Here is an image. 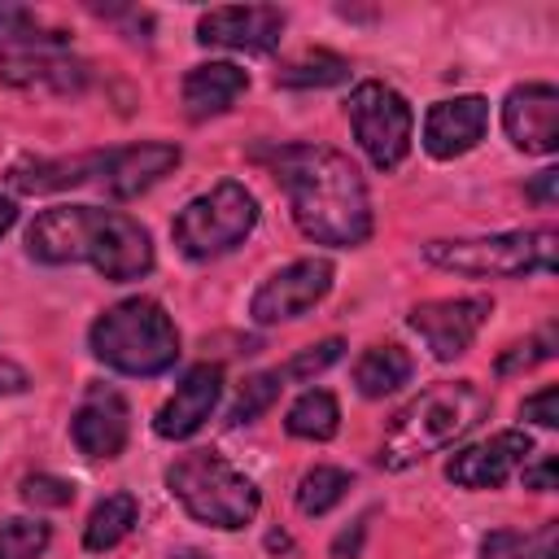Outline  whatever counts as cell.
<instances>
[{"instance_id": "cell-10", "label": "cell", "mask_w": 559, "mask_h": 559, "mask_svg": "<svg viewBox=\"0 0 559 559\" xmlns=\"http://www.w3.org/2000/svg\"><path fill=\"white\" fill-rule=\"evenodd\" d=\"M489 310H493L489 297H441V301L415 306L406 323L428 341L432 358L450 362V358H459V354L476 341V332L485 328Z\"/></svg>"}, {"instance_id": "cell-5", "label": "cell", "mask_w": 559, "mask_h": 559, "mask_svg": "<svg viewBox=\"0 0 559 559\" xmlns=\"http://www.w3.org/2000/svg\"><path fill=\"white\" fill-rule=\"evenodd\" d=\"M166 489L179 507L210 528H245L258 515V485L214 450L179 454L166 467Z\"/></svg>"}, {"instance_id": "cell-16", "label": "cell", "mask_w": 559, "mask_h": 559, "mask_svg": "<svg viewBox=\"0 0 559 559\" xmlns=\"http://www.w3.org/2000/svg\"><path fill=\"white\" fill-rule=\"evenodd\" d=\"M218 393H223V367H218V362H197V367L175 384V393L162 402V411H157V419H153V432L166 437V441L192 437V432L210 419V411L218 406Z\"/></svg>"}, {"instance_id": "cell-8", "label": "cell", "mask_w": 559, "mask_h": 559, "mask_svg": "<svg viewBox=\"0 0 559 559\" xmlns=\"http://www.w3.org/2000/svg\"><path fill=\"white\" fill-rule=\"evenodd\" d=\"M349 109V122H354V135L362 144V153L371 157V166L380 170H393L406 162L411 153V135H415V114L406 105V96L389 83H358L345 100Z\"/></svg>"}, {"instance_id": "cell-32", "label": "cell", "mask_w": 559, "mask_h": 559, "mask_svg": "<svg viewBox=\"0 0 559 559\" xmlns=\"http://www.w3.org/2000/svg\"><path fill=\"white\" fill-rule=\"evenodd\" d=\"M550 354H555V332L546 328V332H537L533 341L515 345V354H507L498 367H502V371H515V367H533V362H542V358H550Z\"/></svg>"}, {"instance_id": "cell-12", "label": "cell", "mask_w": 559, "mask_h": 559, "mask_svg": "<svg viewBox=\"0 0 559 559\" xmlns=\"http://www.w3.org/2000/svg\"><path fill=\"white\" fill-rule=\"evenodd\" d=\"M502 131L524 153L559 148V92L550 83H520L502 100Z\"/></svg>"}, {"instance_id": "cell-27", "label": "cell", "mask_w": 559, "mask_h": 559, "mask_svg": "<svg viewBox=\"0 0 559 559\" xmlns=\"http://www.w3.org/2000/svg\"><path fill=\"white\" fill-rule=\"evenodd\" d=\"M345 74H349V66H345L336 52H306V57L288 61V66L275 74V83H280V87H332V83H341Z\"/></svg>"}, {"instance_id": "cell-29", "label": "cell", "mask_w": 559, "mask_h": 559, "mask_svg": "<svg viewBox=\"0 0 559 559\" xmlns=\"http://www.w3.org/2000/svg\"><path fill=\"white\" fill-rule=\"evenodd\" d=\"M280 389H284V376H280V371H258V376H249L227 419H231V424H249V419H258V415L280 397Z\"/></svg>"}, {"instance_id": "cell-34", "label": "cell", "mask_w": 559, "mask_h": 559, "mask_svg": "<svg viewBox=\"0 0 559 559\" xmlns=\"http://www.w3.org/2000/svg\"><path fill=\"white\" fill-rule=\"evenodd\" d=\"M524 489H555V459L550 454H537V463H524Z\"/></svg>"}, {"instance_id": "cell-31", "label": "cell", "mask_w": 559, "mask_h": 559, "mask_svg": "<svg viewBox=\"0 0 559 559\" xmlns=\"http://www.w3.org/2000/svg\"><path fill=\"white\" fill-rule=\"evenodd\" d=\"M22 498H26L31 507H66V502H74V485L61 480V476L35 472V476L22 480Z\"/></svg>"}, {"instance_id": "cell-2", "label": "cell", "mask_w": 559, "mask_h": 559, "mask_svg": "<svg viewBox=\"0 0 559 559\" xmlns=\"http://www.w3.org/2000/svg\"><path fill=\"white\" fill-rule=\"evenodd\" d=\"M26 253L48 266L87 262L109 284H127L153 271V240L148 231L122 210L96 205H52L26 231Z\"/></svg>"}, {"instance_id": "cell-28", "label": "cell", "mask_w": 559, "mask_h": 559, "mask_svg": "<svg viewBox=\"0 0 559 559\" xmlns=\"http://www.w3.org/2000/svg\"><path fill=\"white\" fill-rule=\"evenodd\" d=\"M48 542H52V528L44 520L13 515L0 524V559H44Z\"/></svg>"}, {"instance_id": "cell-26", "label": "cell", "mask_w": 559, "mask_h": 559, "mask_svg": "<svg viewBox=\"0 0 559 559\" xmlns=\"http://www.w3.org/2000/svg\"><path fill=\"white\" fill-rule=\"evenodd\" d=\"M345 493H349V472L319 463L297 480V511L301 515H328L336 502H345Z\"/></svg>"}, {"instance_id": "cell-1", "label": "cell", "mask_w": 559, "mask_h": 559, "mask_svg": "<svg viewBox=\"0 0 559 559\" xmlns=\"http://www.w3.org/2000/svg\"><path fill=\"white\" fill-rule=\"evenodd\" d=\"M275 179L288 192L297 227L314 245L349 249L371 236V201L358 166L323 144H280L266 153Z\"/></svg>"}, {"instance_id": "cell-6", "label": "cell", "mask_w": 559, "mask_h": 559, "mask_svg": "<svg viewBox=\"0 0 559 559\" xmlns=\"http://www.w3.org/2000/svg\"><path fill=\"white\" fill-rule=\"evenodd\" d=\"M559 236L550 227L537 231H502V236H472V240H428L424 258L454 275L476 280H520V275H550L555 271Z\"/></svg>"}, {"instance_id": "cell-33", "label": "cell", "mask_w": 559, "mask_h": 559, "mask_svg": "<svg viewBox=\"0 0 559 559\" xmlns=\"http://www.w3.org/2000/svg\"><path fill=\"white\" fill-rule=\"evenodd\" d=\"M555 402H559V389H555V384L537 389L533 397H524V419H533V424H542V428H555V424H559Z\"/></svg>"}, {"instance_id": "cell-23", "label": "cell", "mask_w": 559, "mask_h": 559, "mask_svg": "<svg viewBox=\"0 0 559 559\" xmlns=\"http://www.w3.org/2000/svg\"><path fill=\"white\" fill-rule=\"evenodd\" d=\"M284 428L293 437H306V441H332L336 428H341V406L328 389H306L293 406H288V419Z\"/></svg>"}, {"instance_id": "cell-21", "label": "cell", "mask_w": 559, "mask_h": 559, "mask_svg": "<svg viewBox=\"0 0 559 559\" xmlns=\"http://www.w3.org/2000/svg\"><path fill=\"white\" fill-rule=\"evenodd\" d=\"M411 371H415L411 354H406L402 345L389 341V345H371V349L358 358V367H354V384H358L362 397H384V393L402 389V384L411 380Z\"/></svg>"}, {"instance_id": "cell-11", "label": "cell", "mask_w": 559, "mask_h": 559, "mask_svg": "<svg viewBox=\"0 0 559 559\" xmlns=\"http://www.w3.org/2000/svg\"><path fill=\"white\" fill-rule=\"evenodd\" d=\"M284 9L275 4H227L210 9L197 22V39L214 48H236V52H266L284 35Z\"/></svg>"}, {"instance_id": "cell-19", "label": "cell", "mask_w": 559, "mask_h": 559, "mask_svg": "<svg viewBox=\"0 0 559 559\" xmlns=\"http://www.w3.org/2000/svg\"><path fill=\"white\" fill-rule=\"evenodd\" d=\"M249 87V74L231 61H205L183 74V109L192 122H205L214 114H227L231 100Z\"/></svg>"}, {"instance_id": "cell-37", "label": "cell", "mask_w": 559, "mask_h": 559, "mask_svg": "<svg viewBox=\"0 0 559 559\" xmlns=\"http://www.w3.org/2000/svg\"><path fill=\"white\" fill-rule=\"evenodd\" d=\"M170 559H205L201 550H179V555H170Z\"/></svg>"}, {"instance_id": "cell-36", "label": "cell", "mask_w": 559, "mask_h": 559, "mask_svg": "<svg viewBox=\"0 0 559 559\" xmlns=\"http://www.w3.org/2000/svg\"><path fill=\"white\" fill-rule=\"evenodd\" d=\"M13 223H17V205H13L9 197H0V236H4Z\"/></svg>"}, {"instance_id": "cell-35", "label": "cell", "mask_w": 559, "mask_h": 559, "mask_svg": "<svg viewBox=\"0 0 559 559\" xmlns=\"http://www.w3.org/2000/svg\"><path fill=\"white\" fill-rule=\"evenodd\" d=\"M528 197L537 201V205H555V197H559V170H542L533 183H528Z\"/></svg>"}, {"instance_id": "cell-4", "label": "cell", "mask_w": 559, "mask_h": 559, "mask_svg": "<svg viewBox=\"0 0 559 559\" xmlns=\"http://www.w3.org/2000/svg\"><path fill=\"white\" fill-rule=\"evenodd\" d=\"M87 341L92 354L122 376H162L179 358V332L153 297H127L109 306L96 314Z\"/></svg>"}, {"instance_id": "cell-17", "label": "cell", "mask_w": 559, "mask_h": 559, "mask_svg": "<svg viewBox=\"0 0 559 559\" xmlns=\"http://www.w3.org/2000/svg\"><path fill=\"white\" fill-rule=\"evenodd\" d=\"M489 122V105L480 96H454V100H437L424 118V148L437 162H454L463 153H472L485 135Z\"/></svg>"}, {"instance_id": "cell-14", "label": "cell", "mask_w": 559, "mask_h": 559, "mask_svg": "<svg viewBox=\"0 0 559 559\" xmlns=\"http://www.w3.org/2000/svg\"><path fill=\"white\" fill-rule=\"evenodd\" d=\"M528 454H533V437L524 428H507L489 441H476V445L459 450L445 463V476L459 489H498L520 463H528Z\"/></svg>"}, {"instance_id": "cell-13", "label": "cell", "mask_w": 559, "mask_h": 559, "mask_svg": "<svg viewBox=\"0 0 559 559\" xmlns=\"http://www.w3.org/2000/svg\"><path fill=\"white\" fill-rule=\"evenodd\" d=\"M131 432V411L122 402L118 389L109 384H92L70 419V437L87 459H118Z\"/></svg>"}, {"instance_id": "cell-24", "label": "cell", "mask_w": 559, "mask_h": 559, "mask_svg": "<svg viewBox=\"0 0 559 559\" xmlns=\"http://www.w3.org/2000/svg\"><path fill=\"white\" fill-rule=\"evenodd\" d=\"M555 546H559V524L546 520L533 533H520V528L489 533L480 542V559H555Z\"/></svg>"}, {"instance_id": "cell-18", "label": "cell", "mask_w": 559, "mask_h": 559, "mask_svg": "<svg viewBox=\"0 0 559 559\" xmlns=\"http://www.w3.org/2000/svg\"><path fill=\"white\" fill-rule=\"evenodd\" d=\"M179 166V148L175 144H162V140H148V144H131V148H114V153H100V188L109 197H140L144 188H153L162 175H170Z\"/></svg>"}, {"instance_id": "cell-15", "label": "cell", "mask_w": 559, "mask_h": 559, "mask_svg": "<svg viewBox=\"0 0 559 559\" xmlns=\"http://www.w3.org/2000/svg\"><path fill=\"white\" fill-rule=\"evenodd\" d=\"M0 83L70 96L87 83V66L66 48H0Z\"/></svg>"}, {"instance_id": "cell-22", "label": "cell", "mask_w": 559, "mask_h": 559, "mask_svg": "<svg viewBox=\"0 0 559 559\" xmlns=\"http://www.w3.org/2000/svg\"><path fill=\"white\" fill-rule=\"evenodd\" d=\"M135 520H140V502L131 493H109L105 502L92 507V515L83 524V546L96 550V555L100 550H114L135 528Z\"/></svg>"}, {"instance_id": "cell-30", "label": "cell", "mask_w": 559, "mask_h": 559, "mask_svg": "<svg viewBox=\"0 0 559 559\" xmlns=\"http://www.w3.org/2000/svg\"><path fill=\"white\" fill-rule=\"evenodd\" d=\"M341 341L336 336H328V341H319V345H310V349H301L297 358H288L284 367H280V376L284 380H310V376H319V371H328L336 358H341Z\"/></svg>"}, {"instance_id": "cell-3", "label": "cell", "mask_w": 559, "mask_h": 559, "mask_svg": "<svg viewBox=\"0 0 559 559\" xmlns=\"http://www.w3.org/2000/svg\"><path fill=\"white\" fill-rule=\"evenodd\" d=\"M489 415V393L476 384V380H445V384H432L424 389L411 406L397 411L389 437H384V450H380V463L389 472H402V467H415L419 459L445 450L450 441H459L463 432H472L480 419Z\"/></svg>"}, {"instance_id": "cell-25", "label": "cell", "mask_w": 559, "mask_h": 559, "mask_svg": "<svg viewBox=\"0 0 559 559\" xmlns=\"http://www.w3.org/2000/svg\"><path fill=\"white\" fill-rule=\"evenodd\" d=\"M0 44L4 48H66V31L44 26V17L31 13L26 4L0 0Z\"/></svg>"}, {"instance_id": "cell-7", "label": "cell", "mask_w": 559, "mask_h": 559, "mask_svg": "<svg viewBox=\"0 0 559 559\" xmlns=\"http://www.w3.org/2000/svg\"><path fill=\"white\" fill-rule=\"evenodd\" d=\"M253 223H258V201H253V192H249L245 183H236V179H223V183H214L210 192L192 197V201L175 214L170 236H175L179 253L205 262V258H218V253L236 249V245L253 231Z\"/></svg>"}, {"instance_id": "cell-20", "label": "cell", "mask_w": 559, "mask_h": 559, "mask_svg": "<svg viewBox=\"0 0 559 559\" xmlns=\"http://www.w3.org/2000/svg\"><path fill=\"white\" fill-rule=\"evenodd\" d=\"M100 170V153H83V157H26L9 166V183L17 192H57V188H74L83 179H92Z\"/></svg>"}, {"instance_id": "cell-9", "label": "cell", "mask_w": 559, "mask_h": 559, "mask_svg": "<svg viewBox=\"0 0 559 559\" xmlns=\"http://www.w3.org/2000/svg\"><path fill=\"white\" fill-rule=\"evenodd\" d=\"M332 288V262L328 258H301L288 262L284 271H275L271 280H262V288L249 301L253 323H288L301 319L306 310H314Z\"/></svg>"}]
</instances>
